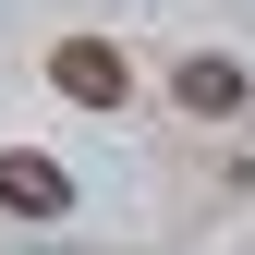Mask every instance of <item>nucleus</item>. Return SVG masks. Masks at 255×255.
I'll return each instance as SVG.
<instances>
[{
    "instance_id": "1",
    "label": "nucleus",
    "mask_w": 255,
    "mask_h": 255,
    "mask_svg": "<svg viewBox=\"0 0 255 255\" xmlns=\"http://www.w3.org/2000/svg\"><path fill=\"white\" fill-rule=\"evenodd\" d=\"M49 85L85 98V110H122V98H134V61H122L110 37H61V49H49Z\"/></svg>"
},
{
    "instance_id": "3",
    "label": "nucleus",
    "mask_w": 255,
    "mask_h": 255,
    "mask_svg": "<svg viewBox=\"0 0 255 255\" xmlns=\"http://www.w3.org/2000/svg\"><path fill=\"white\" fill-rule=\"evenodd\" d=\"M170 98L195 110V122H231V110H243V61H219V49H195V61L170 73Z\"/></svg>"
},
{
    "instance_id": "2",
    "label": "nucleus",
    "mask_w": 255,
    "mask_h": 255,
    "mask_svg": "<svg viewBox=\"0 0 255 255\" xmlns=\"http://www.w3.org/2000/svg\"><path fill=\"white\" fill-rule=\"evenodd\" d=\"M0 207H12V219H61V207H73V182H61V158L12 146V158H0Z\"/></svg>"
}]
</instances>
